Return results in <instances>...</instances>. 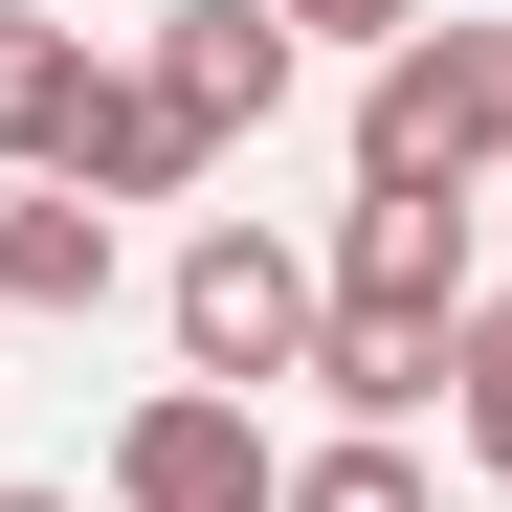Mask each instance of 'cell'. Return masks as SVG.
<instances>
[{
	"label": "cell",
	"mask_w": 512,
	"mask_h": 512,
	"mask_svg": "<svg viewBox=\"0 0 512 512\" xmlns=\"http://www.w3.org/2000/svg\"><path fill=\"white\" fill-rule=\"evenodd\" d=\"M0 312H112V223L67 201V179L0 201Z\"/></svg>",
	"instance_id": "cell-7"
},
{
	"label": "cell",
	"mask_w": 512,
	"mask_h": 512,
	"mask_svg": "<svg viewBox=\"0 0 512 512\" xmlns=\"http://www.w3.org/2000/svg\"><path fill=\"white\" fill-rule=\"evenodd\" d=\"M134 90L179 112L201 156H223V134H268V112H290V23H268V0H156V45H134Z\"/></svg>",
	"instance_id": "cell-5"
},
{
	"label": "cell",
	"mask_w": 512,
	"mask_h": 512,
	"mask_svg": "<svg viewBox=\"0 0 512 512\" xmlns=\"http://www.w3.org/2000/svg\"><path fill=\"white\" fill-rule=\"evenodd\" d=\"M312 401L357 423V446H401V423L446 401V334H357V312H334V334H312Z\"/></svg>",
	"instance_id": "cell-9"
},
{
	"label": "cell",
	"mask_w": 512,
	"mask_h": 512,
	"mask_svg": "<svg viewBox=\"0 0 512 512\" xmlns=\"http://www.w3.org/2000/svg\"><path fill=\"white\" fill-rule=\"evenodd\" d=\"M45 179H67V201H90V223H112V201H179V179H201V134H179V112H156V90H134V67H90V112H67V156H45Z\"/></svg>",
	"instance_id": "cell-6"
},
{
	"label": "cell",
	"mask_w": 512,
	"mask_h": 512,
	"mask_svg": "<svg viewBox=\"0 0 512 512\" xmlns=\"http://www.w3.org/2000/svg\"><path fill=\"white\" fill-rule=\"evenodd\" d=\"M268 23H290V67H312V45H357V67H379L401 23H446V0H268Z\"/></svg>",
	"instance_id": "cell-12"
},
{
	"label": "cell",
	"mask_w": 512,
	"mask_h": 512,
	"mask_svg": "<svg viewBox=\"0 0 512 512\" xmlns=\"http://www.w3.org/2000/svg\"><path fill=\"white\" fill-rule=\"evenodd\" d=\"M490 312H512V268H490Z\"/></svg>",
	"instance_id": "cell-14"
},
{
	"label": "cell",
	"mask_w": 512,
	"mask_h": 512,
	"mask_svg": "<svg viewBox=\"0 0 512 512\" xmlns=\"http://www.w3.org/2000/svg\"><path fill=\"white\" fill-rule=\"evenodd\" d=\"M334 312L357 334H468L490 312V245H468V201H334Z\"/></svg>",
	"instance_id": "cell-3"
},
{
	"label": "cell",
	"mask_w": 512,
	"mask_h": 512,
	"mask_svg": "<svg viewBox=\"0 0 512 512\" xmlns=\"http://www.w3.org/2000/svg\"><path fill=\"white\" fill-rule=\"evenodd\" d=\"M312 334H334V268H312V245H268V223H201L179 245V357H201V401L312 379Z\"/></svg>",
	"instance_id": "cell-2"
},
{
	"label": "cell",
	"mask_w": 512,
	"mask_h": 512,
	"mask_svg": "<svg viewBox=\"0 0 512 512\" xmlns=\"http://www.w3.org/2000/svg\"><path fill=\"white\" fill-rule=\"evenodd\" d=\"M67 112H90V23H23V0H0V179H45Z\"/></svg>",
	"instance_id": "cell-8"
},
{
	"label": "cell",
	"mask_w": 512,
	"mask_h": 512,
	"mask_svg": "<svg viewBox=\"0 0 512 512\" xmlns=\"http://www.w3.org/2000/svg\"><path fill=\"white\" fill-rule=\"evenodd\" d=\"M290 468H268V401H201V379H156L134 423H112V512H268Z\"/></svg>",
	"instance_id": "cell-4"
},
{
	"label": "cell",
	"mask_w": 512,
	"mask_h": 512,
	"mask_svg": "<svg viewBox=\"0 0 512 512\" xmlns=\"http://www.w3.org/2000/svg\"><path fill=\"white\" fill-rule=\"evenodd\" d=\"M512 156V23H401L357 67V179L379 201H468Z\"/></svg>",
	"instance_id": "cell-1"
},
{
	"label": "cell",
	"mask_w": 512,
	"mask_h": 512,
	"mask_svg": "<svg viewBox=\"0 0 512 512\" xmlns=\"http://www.w3.org/2000/svg\"><path fill=\"white\" fill-rule=\"evenodd\" d=\"M0 512H67V490H0Z\"/></svg>",
	"instance_id": "cell-13"
},
{
	"label": "cell",
	"mask_w": 512,
	"mask_h": 512,
	"mask_svg": "<svg viewBox=\"0 0 512 512\" xmlns=\"http://www.w3.org/2000/svg\"><path fill=\"white\" fill-rule=\"evenodd\" d=\"M446 423H468V468L512 490V312H468V334H446Z\"/></svg>",
	"instance_id": "cell-11"
},
{
	"label": "cell",
	"mask_w": 512,
	"mask_h": 512,
	"mask_svg": "<svg viewBox=\"0 0 512 512\" xmlns=\"http://www.w3.org/2000/svg\"><path fill=\"white\" fill-rule=\"evenodd\" d=\"M268 512H446V490H423V468H401V446H357V423H334V446H312V468H290V490H268Z\"/></svg>",
	"instance_id": "cell-10"
}]
</instances>
